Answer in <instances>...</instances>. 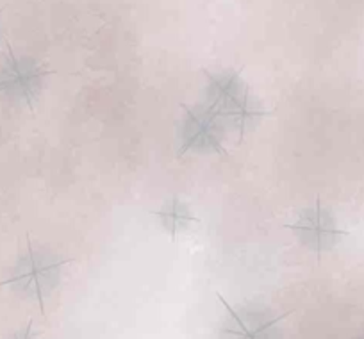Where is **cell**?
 Masks as SVG:
<instances>
[{
    "mask_svg": "<svg viewBox=\"0 0 364 339\" xmlns=\"http://www.w3.org/2000/svg\"><path fill=\"white\" fill-rule=\"evenodd\" d=\"M41 88V73L27 58H9L0 66V95L15 102H31Z\"/></svg>",
    "mask_w": 364,
    "mask_h": 339,
    "instance_id": "1",
    "label": "cell"
},
{
    "mask_svg": "<svg viewBox=\"0 0 364 339\" xmlns=\"http://www.w3.org/2000/svg\"><path fill=\"white\" fill-rule=\"evenodd\" d=\"M59 267L61 264L52 261L50 257L29 252L27 256H23L18 261L9 282L26 295L41 300L43 293L48 291L52 286H55L54 275L58 274Z\"/></svg>",
    "mask_w": 364,
    "mask_h": 339,
    "instance_id": "2",
    "label": "cell"
},
{
    "mask_svg": "<svg viewBox=\"0 0 364 339\" xmlns=\"http://www.w3.org/2000/svg\"><path fill=\"white\" fill-rule=\"evenodd\" d=\"M222 136L216 114L209 109H190L184 122V152L190 149L220 150Z\"/></svg>",
    "mask_w": 364,
    "mask_h": 339,
    "instance_id": "3",
    "label": "cell"
},
{
    "mask_svg": "<svg viewBox=\"0 0 364 339\" xmlns=\"http://www.w3.org/2000/svg\"><path fill=\"white\" fill-rule=\"evenodd\" d=\"M295 230L300 240L314 250H325L331 244H334L336 234H338L334 220L321 208L304 212L296 222Z\"/></svg>",
    "mask_w": 364,
    "mask_h": 339,
    "instance_id": "4",
    "label": "cell"
},
{
    "mask_svg": "<svg viewBox=\"0 0 364 339\" xmlns=\"http://www.w3.org/2000/svg\"><path fill=\"white\" fill-rule=\"evenodd\" d=\"M157 216H159L163 227L171 234V236H175L178 230L186 229L188 223L193 220L191 218L190 209L186 208L184 202L178 200V198H171V200H168L166 204L163 205V209L157 212Z\"/></svg>",
    "mask_w": 364,
    "mask_h": 339,
    "instance_id": "5",
    "label": "cell"
},
{
    "mask_svg": "<svg viewBox=\"0 0 364 339\" xmlns=\"http://www.w3.org/2000/svg\"><path fill=\"white\" fill-rule=\"evenodd\" d=\"M9 339H36V335H34V332H33V328H31V325H27V327L22 328V330L15 332V334H13Z\"/></svg>",
    "mask_w": 364,
    "mask_h": 339,
    "instance_id": "6",
    "label": "cell"
}]
</instances>
